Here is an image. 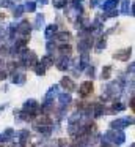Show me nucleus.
Listing matches in <instances>:
<instances>
[{"instance_id":"nucleus-1","label":"nucleus","mask_w":135,"mask_h":147,"mask_svg":"<svg viewBox=\"0 0 135 147\" xmlns=\"http://www.w3.org/2000/svg\"><path fill=\"white\" fill-rule=\"evenodd\" d=\"M124 139H126V136H124V133H122L121 130H110V131H107V133L102 136L100 144H102L104 147L121 146V144L124 142Z\"/></svg>"},{"instance_id":"nucleus-2","label":"nucleus","mask_w":135,"mask_h":147,"mask_svg":"<svg viewBox=\"0 0 135 147\" xmlns=\"http://www.w3.org/2000/svg\"><path fill=\"white\" fill-rule=\"evenodd\" d=\"M82 13H83V7H82L78 2L72 0L71 3H69V10L66 11V16L75 22V19H78V16H82Z\"/></svg>"},{"instance_id":"nucleus-3","label":"nucleus","mask_w":135,"mask_h":147,"mask_svg":"<svg viewBox=\"0 0 135 147\" xmlns=\"http://www.w3.org/2000/svg\"><path fill=\"white\" fill-rule=\"evenodd\" d=\"M57 96H58V86H52L49 90H47L46 95H44V103H43V106H41V109H43V108H49Z\"/></svg>"},{"instance_id":"nucleus-4","label":"nucleus","mask_w":135,"mask_h":147,"mask_svg":"<svg viewBox=\"0 0 135 147\" xmlns=\"http://www.w3.org/2000/svg\"><path fill=\"white\" fill-rule=\"evenodd\" d=\"M132 122H134L132 117H122V119L113 120L112 123H110V127H112V130H121V128H126V127H129V125H132Z\"/></svg>"},{"instance_id":"nucleus-5","label":"nucleus","mask_w":135,"mask_h":147,"mask_svg":"<svg viewBox=\"0 0 135 147\" xmlns=\"http://www.w3.org/2000/svg\"><path fill=\"white\" fill-rule=\"evenodd\" d=\"M91 46H93V38H91V36L82 38L80 43H78V52H80V54H88Z\"/></svg>"},{"instance_id":"nucleus-6","label":"nucleus","mask_w":135,"mask_h":147,"mask_svg":"<svg viewBox=\"0 0 135 147\" xmlns=\"http://www.w3.org/2000/svg\"><path fill=\"white\" fill-rule=\"evenodd\" d=\"M91 92H93V82H91V81H85L80 86V89H78V95L83 96V98L88 95H91Z\"/></svg>"},{"instance_id":"nucleus-7","label":"nucleus","mask_w":135,"mask_h":147,"mask_svg":"<svg viewBox=\"0 0 135 147\" xmlns=\"http://www.w3.org/2000/svg\"><path fill=\"white\" fill-rule=\"evenodd\" d=\"M130 54H132V48H124L121 51H116L113 54V59H116V60H129Z\"/></svg>"},{"instance_id":"nucleus-8","label":"nucleus","mask_w":135,"mask_h":147,"mask_svg":"<svg viewBox=\"0 0 135 147\" xmlns=\"http://www.w3.org/2000/svg\"><path fill=\"white\" fill-rule=\"evenodd\" d=\"M55 65H57V68H58V70L66 71L69 67H71V60H69L68 55H61V57H60L58 60L55 62Z\"/></svg>"},{"instance_id":"nucleus-9","label":"nucleus","mask_w":135,"mask_h":147,"mask_svg":"<svg viewBox=\"0 0 135 147\" xmlns=\"http://www.w3.org/2000/svg\"><path fill=\"white\" fill-rule=\"evenodd\" d=\"M60 86L65 87V89L68 90V93L72 92V90H75V84L72 82V79H71V78H68V76L61 78V81H60Z\"/></svg>"},{"instance_id":"nucleus-10","label":"nucleus","mask_w":135,"mask_h":147,"mask_svg":"<svg viewBox=\"0 0 135 147\" xmlns=\"http://www.w3.org/2000/svg\"><path fill=\"white\" fill-rule=\"evenodd\" d=\"M57 32H58V26H57V24H50V26L46 27V32H44V35H46V38L50 41V40H52L53 36L57 35Z\"/></svg>"},{"instance_id":"nucleus-11","label":"nucleus","mask_w":135,"mask_h":147,"mask_svg":"<svg viewBox=\"0 0 135 147\" xmlns=\"http://www.w3.org/2000/svg\"><path fill=\"white\" fill-rule=\"evenodd\" d=\"M118 2H119V0H105L100 8L104 10V13H108L110 10H116V5H118Z\"/></svg>"},{"instance_id":"nucleus-12","label":"nucleus","mask_w":135,"mask_h":147,"mask_svg":"<svg viewBox=\"0 0 135 147\" xmlns=\"http://www.w3.org/2000/svg\"><path fill=\"white\" fill-rule=\"evenodd\" d=\"M132 2L130 0H122L121 3V13L122 14H130V16H134V13H132Z\"/></svg>"},{"instance_id":"nucleus-13","label":"nucleus","mask_w":135,"mask_h":147,"mask_svg":"<svg viewBox=\"0 0 135 147\" xmlns=\"http://www.w3.org/2000/svg\"><path fill=\"white\" fill-rule=\"evenodd\" d=\"M14 130L13 128H8V130H5V133L0 134V142H6V141H11L13 138H14Z\"/></svg>"},{"instance_id":"nucleus-14","label":"nucleus","mask_w":135,"mask_h":147,"mask_svg":"<svg viewBox=\"0 0 135 147\" xmlns=\"http://www.w3.org/2000/svg\"><path fill=\"white\" fill-rule=\"evenodd\" d=\"M58 101H60V106L65 108L66 105H69V103L72 101V98H71L69 93H61V95H58Z\"/></svg>"},{"instance_id":"nucleus-15","label":"nucleus","mask_w":135,"mask_h":147,"mask_svg":"<svg viewBox=\"0 0 135 147\" xmlns=\"http://www.w3.org/2000/svg\"><path fill=\"white\" fill-rule=\"evenodd\" d=\"M11 81H13V84H16V86H22V84L25 82V74L24 73H16Z\"/></svg>"},{"instance_id":"nucleus-16","label":"nucleus","mask_w":135,"mask_h":147,"mask_svg":"<svg viewBox=\"0 0 135 147\" xmlns=\"http://www.w3.org/2000/svg\"><path fill=\"white\" fill-rule=\"evenodd\" d=\"M53 38H55L57 41H68V40L71 38V33L69 32H60V33H57Z\"/></svg>"},{"instance_id":"nucleus-17","label":"nucleus","mask_w":135,"mask_h":147,"mask_svg":"<svg viewBox=\"0 0 135 147\" xmlns=\"http://www.w3.org/2000/svg\"><path fill=\"white\" fill-rule=\"evenodd\" d=\"M24 10H25V11H28V13H33V11L36 10V3H35L33 0H27V2H25Z\"/></svg>"},{"instance_id":"nucleus-18","label":"nucleus","mask_w":135,"mask_h":147,"mask_svg":"<svg viewBox=\"0 0 135 147\" xmlns=\"http://www.w3.org/2000/svg\"><path fill=\"white\" fill-rule=\"evenodd\" d=\"M44 27V14H38L36 16V21H35V29H43Z\"/></svg>"},{"instance_id":"nucleus-19","label":"nucleus","mask_w":135,"mask_h":147,"mask_svg":"<svg viewBox=\"0 0 135 147\" xmlns=\"http://www.w3.org/2000/svg\"><path fill=\"white\" fill-rule=\"evenodd\" d=\"M24 11L25 10H24V7H22V5H16L14 10H13V16H14V18H21Z\"/></svg>"},{"instance_id":"nucleus-20","label":"nucleus","mask_w":135,"mask_h":147,"mask_svg":"<svg viewBox=\"0 0 135 147\" xmlns=\"http://www.w3.org/2000/svg\"><path fill=\"white\" fill-rule=\"evenodd\" d=\"M52 3L55 8H58V10H61V8L66 7V3H68V0H52Z\"/></svg>"},{"instance_id":"nucleus-21","label":"nucleus","mask_w":135,"mask_h":147,"mask_svg":"<svg viewBox=\"0 0 135 147\" xmlns=\"http://www.w3.org/2000/svg\"><path fill=\"white\" fill-rule=\"evenodd\" d=\"M124 108H126V106L121 105V103H115V105H112V108H110L108 112H119V111H122Z\"/></svg>"},{"instance_id":"nucleus-22","label":"nucleus","mask_w":135,"mask_h":147,"mask_svg":"<svg viewBox=\"0 0 135 147\" xmlns=\"http://www.w3.org/2000/svg\"><path fill=\"white\" fill-rule=\"evenodd\" d=\"M110 71H112V67L107 65V67L102 68V79H108L110 78Z\"/></svg>"},{"instance_id":"nucleus-23","label":"nucleus","mask_w":135,"mask_h":147,"mask_svg":"<svg viewBox=\"0 0 135 147\" xmlns=\"http://www.w3.org/2000/svg\"><path fill=\"white\" fill-rule=\"evenodd\" d=\"M0 5H2L3 8H13L14 2H13V0H0Z\"/></svg>"},{"instance_id":"nucleus-24","label":"nucleus","mask_w":135,"mask_h":147,"mask_svg":"<svg viewBox=\"0 0 135 147\" xmlns=\"http://www.w3.org/2000/svg\"><path fill=\"white\" fill-rule=\"evenodd\" d=\"M104 48H105V40L100 38L99 41H97V45H96V51H102Z\"/></svg>"},{"instance_id":"nucleus-25","label":"nucleus","mask_w":135,"mask_h":147,"mask_svg":"<svg viewBox=\"0 0 135 147\" xmlns=\"http://www.w3.org/2000/svg\"><path fill=\"white\" fill-rule=\"evenodd\" d=\"M86 71H88V76H90L91 79H93V78H94V67H88V68H86Z\"/></svg>"},{"instance_id":"nucleus-26","label":"nucleus","mask_w":135,"mask_h":147,"mask_svg":"<svg viewBox=\"0 0 135 147\" xmlns=\"http://www.w3.org/2000/svg\"><path fill=\"white\" fill-rule=\"evenodd\" d=\"M97 3H99V0H91V2H90V5H91V8H94V7H97Z\"/></svg>"},{"instance_id":"nucleus-27","label":"nucleus","mask_w":135,"mask_h":147,"mask_svg":"<svg viewBox=\"0 0 135 147\" xmlns=\"http://www.w3.org/2000/svg\"><path fill=\"white\" fill-rule=\"evenodd\" d=\"M38 3H41V5H47L49 3V0H36Z\"/></svg>"},{"instance_id":"nucleus-28","label":"nucleus","mask_w":135,"mask_h":147,"mask_svg":"<svg viewBox=\"0 0 135 147\" xmlns=\"http://www.w3.org/2000/svg\"><path fill=\"white\" fill-rule=\"evenodd\" d=\"M5 78H6V73L5 71H0V79H5Z\"/></svg>"},{"instance_id":"nucleus-29","label":"nucleus","mask_w":135,"mask_h":147,"mask_svg":"<svg viewBox=\"0 0 135 147\" xmlns=\"http://www.w3.org/2000/svg\"><path fill=\"white\" fill-rule=\"evenodd\" d=\"M6 108V105H3V106H0V111H2V109H5Z\"/></svg>"},{"instance_id":"nucleus-30","label":"nucleus","mask_w":135,"mask_h":147,"mask_svg":"<svg viewBox=\"0 0 135 147\" xmlns=\"http://www.w3.org/2000/svg\"><path fill=\"white\" fill-rule=\"evenodd\" d=\"M75 2H78V0H75Z\"/></svg>"}]
</instances>
